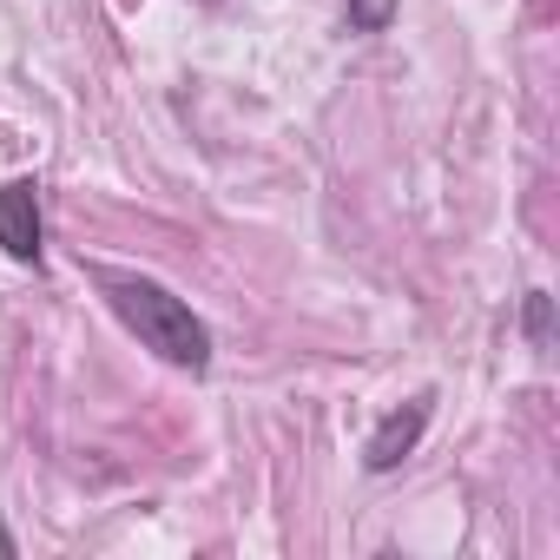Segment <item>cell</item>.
I'll return each mask as SVG.
<instances>
[{
    "instance_id": "obj_2",
    "label": "cell",
    "mask_w": 560,
    "mask_h": 560,
    "mask_svg": "<svg viewBox=\"0 0 560 560\" xmlns=\"http://www.w3.org/2000/svg\"><path fill=\"white\" fill-rule=\"evenodd\" d=\"M429 396H416V402H402V409H389L376 429H370V442H363V468L370 475H389V468H402L409 455H416V442H422V429H429Z\"/></svg>"
},
{
    "instance_id": "obj_5",
    "label": "cell",
    "mask_w": 560,
    "mask_h": 560,
    "mask_svg": "<svg viewBox=\"0 0 560 560\" xmlns=\"http://www.w3.org/2000/svg\"><path fill=\"white\" fill-rule=\"evenodd\" d=\"M521 330H527L534 350H547V337H553V298H547V291H527V304H521Z\"/></svg>"
},
{
    "instance_id": "obj_3",
    "label": "cell",
    "mask_w": 560,
    "mask_h": 560,
    "mask_svg": "<svg viewBox=\"0 0 560 560\" xmlns=\"http://www.w3.org/2000/svg\"><path fill=\"white\" fill-rule=\"evenodd\" d=\"M0 250L14 264H40V191H34V178L0 185Z\"/></svg>"
},
{
    "instance_id": "obj_6",
    "label": "cell",
    "mask_w": 560,
    "mask_h": 560,
    "mask_svg": "<svg viewBox=\"0 0 560 560\" xmlns=\"http://www.w3.org/2000/svg\"><path fill=\"white\" fill-rule=\"evenodd\" d=\"M0 553H14V534H8V527H0Z\"/></svg>"
},
{
    "instance_id": "obj_4",
    "label": "cell",
    "mask_w": 560,
    "mask_h": 560,
    "mask_svg": "<svg viewBox=\"0 0 560 560\" xmlns=\"http://www.w3.org/2000/svg\"><path fill=\"white\" fill-rule=\"evenodd\" d=\"M343 21L350 34H383L396 21V0H343Z\"/></svg>"
},
{
    "instance_id": "obj_1",
    "label": "cell",
    "mask_w": 560,
    "mask_h": 560,
    "mask_svg": "<svg viewBox=\"0 0 560 560\" xmlns=\"http://www.w3.org/2000/svg\"><path fill=\"white\" fill-rule=\"evenodd\" d=\"M100 298L113 304V317L172 370H191L205 376L211 370V330L191 317L185 298H172L165 284H152V277H132V270H100Z\"/></svg>"
}]
</instances>
